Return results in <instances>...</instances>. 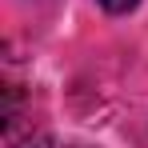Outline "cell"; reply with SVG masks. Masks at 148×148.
Segmentation results:
<instances>
[{"instance_id":"6da1fadb","label":"cell","mask_w":148,"mask_h":148,"mask_svg":"<svg viewBox=\"0 0 148 148\" xmlns=\"http://www.w3.org/2000/svg\"><path fill=\"white\" fill-rule=\"evenodd\" d=\"M100 8H108V12H116V16H120V12H132V8H136V4H140V0H96Z\"/></svg>"}]
</instances>
